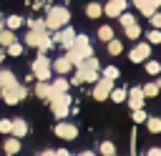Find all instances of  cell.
Segmentation results:
<instances>
[{
  "label": "cell",
  "instance_id": "1",
  "mask_svg": "<svg viewBox=\"0 0 161 156\" xmlns=\"http://www.w3.org/2000/svg\"><path fill=\"white\" fill-rule=\"evenodd\" d=\"M70 23V10L65 5H48L45 10V28L48 30H60Z\"/></svg>",
  "mask_w": 161,
  "mask_h": 156
},
{
  "label": "cell",
  "instance_id": "2",
  "mask_svg": "<svg viewBox=\"0 0 161 156\" xmlns=\"http://www.w3.org/2000/svg\"><path fill=\"white\" fill-rule=\"evenodd\" d=\"M75 75L80 78V83H96L101 78V63H98V58L91 55L83 63H78L75 65Z\"/></svg>",
  "mask_w": 161,
  "mask_h": 156
},
{
  "label": "cell",
  "instance_id": "3",
  "mask_svg": "<svg viewBox=\"0 0 161 156\" xmlns=\"http://www.w3.org/2000/svg\"><path fill=\"white\" fill-rule=\"evenodd\" d=\"M70 93H60V96H55V98H50V111H53V116L58 118V121H63L68 113H70Z\"/></svg>",
  "mask_w": 161,
  "mask_h": 156
},
{
  "label": "cell",
  "instance_id": "4",
  "mask_svg": "<svg viewBox=\"0 0 161 156\" xmlns=\"http://www.w3.org/2000/svg\"><path fill=\"white\" fill-rule=\"evenodd\" d=\"M33 75L38 78V81H50V73H53V68H50V60L45 58V55H38L35 60H33Z\"/></svg>",
  "mask_w": 161,
  "mask_h": 156
},
{
  "label": "cell",
  "instance_id": "5",
  "mask_svg": "<svg viewBox=\"0 0 161 156\" xmlns=\"http://www.w3.org/2000/svg\"><path fill=\"white\" fill-rule=\"evenodd\" d=\"M91 55H93V48H91V45H83V48H75V45H70V48L65 50V58L70 60V65H73V68H75L78 63H83L86 58H91Z\"/></svg>",
  "mask_w": 161,
  "mask_h": 156
},
{
  "label": "cell",
  "instance_id": "6",
  "mask_svg": "<svg viewBox=\"0 0 161 156\" xmlns=\"http://www.w3.org/2000/svg\"><path fill=\"white\" fill-rule=\"evenodd\" d=\"M75 35H78V33H75V30H73L70 25H65V28H60V30H55V35H53V43H58L60 48H65V50H68V48L73 45V40H75Z\"/></svg>",
  "mask_w": 161,
  "mask_h": 156
},
{
  "label": "cell",
  "instance_id": "7",
  "mask_svg": "<svg viewBox=\"0 0 161 156\" xmlns=\"http://www.w3.org/2000/svg\"><path fill=\"white\" fill-rule=\"evenodd\" d=\"M0 91H3V101H5L8 106H15L18 101H23V98L28 96V88L20 86V83H18L15 88H0Z\"/></svg>",
  "mask_w": 161,
  "mask_h": 156
},
{
  "label": "cell",
  "instance_id": "8",
  "mask_svg": "<svg viewBox=\"0 0 161 156\" xmlns=\"http://www.w3.org/2000/svg\"><path fill=\"white\" fill-rule=\"evenodd\" d=\"M151 58V45L143 40V43H136L133 48H131V53H128V60L131 63H143V60H148Z\"/></svg>",
  "mask_w": 161,
  "mask_h": 156
},
{
  "label": "cell",
  "instance_id": "9",
  "mask_svg": "<svg viewBox=\"0 0 161 156\" xmlns=\"http://www.w3.org/2000/svg\"><path fill=\"white\" fill-rule=\"evenodd\" d=\"M111 91H113V81H108V78H98L96 81V86H93V98L96 101H106L108 96H111Z\"/></svg>",
  "mask_w": 161,
  "mask_h": 156
},
{
  "label": "cell",
  "instance_id": "10",
  "mask_svg": "<svg viewBox=\"0 0 161 156\" xmlns=\"http://www.w3.org/2000/svg\"><path fill=\"white\" fill-rule=\"evenodd\" d=\"M131 3L143 18H151L156 10H161V0H131Z\"/></svg>",
  "mask_w": 161,
  "mask_h": 156
},
{
  "label": "cell",
  "instance_id": "11",
  "mask_svg": "<svg viewBox=\"0 0 161 156\" xmlns=\"http://www.w3.org/2000/svg\"><path fill=\"white\" fill-rule=\"evenodd\" d=\"M126 103L131 106V111H138V108H143V103H146V98H143V93H141V86H133V88H128V96H126Z\"/></svg>",
  "mask_w": 161,
  "mask_h": 156
},
{
  "label": "cell",
  "instance_id": "12",
  "mask_svg": "<svg viewBox=\"0 0 161 156\" xmlns=\"http://www.w3.org/2000/svg\"><path fill=\"white\" fill-rule=\"evenodd\" d=\"M126 8H128V0H108V3L103 5V15L118 18L121 13H126Z\"/></svg>",
  "mask_w": 161,
  "mask_h": 156
},
{
  "label": "cell",
  "instance_id": "13",
  "mask_svg": "<svg viewBox=\"0 0 161 156\" xmlns=\"http://www.w3.org/2000/svg\"><path fill=\"white\" fill-rule=\"evenodd\" d=\"M55 136H60V138H65V141H73V138L78 136V128H75L73 123L58 121V123H55Z\"/></svg>",
  "mask_w": 161,
  "mask_h": 156
},
{
  "label": "cell",
  "instance_id": "14",
  "mask_svg": "<svg viewBox=\"0 0 161 156\" xmlns=\"http://www.w3.org/2000/svg\"><path fill=\"white\" fill-rule=\"evenodd\" d=\"M68 88H70V83L65 81V75H58L55 81H50V96H48V101L55 98V96H60V93H68Z\"/></svg>",
  "mask_w": 161,
  "mask_h": 156
},
{
  "label": "cell",
  "instance_id": "15",
  "mask_svg": "<svg viewBox=\"0 0 161 156\" xmlns=\"http://www.w3.org/2000/svg\"><path fill=\"white\" fill-rule=\"evenodd\" d=\"M45 38H48V30H28V33H25V43H28L30 48H38Z\"/></svg>",
  "mask_w": 161,
  "mask_h": 156
},
{
  "label": "cell",
  "instance_id": "16",
  "mask_svg": "<svg viewBox=\"0 0 161 156\" xmlns=\"http://www.w3.org/2000/svg\"><path fill=\"white\" fill-rule=\"evenodd\" d=\"M50 68H53V73H58V75H65V73H70V60L65 58V55H60V58H55L53 63H50Z\"/></svg>",
  "mask_w": 161,
  "mask_h": 156
},
{
  "label": "cell",
  "instance_id": "17",
  "mask_svg": "<svg viewBox=\"0 0 161 156\" xmlns=\"http://www.w3.org/2000/svg\"><path fill=\"white\" fill-rule=\"evenodd\" d=\"M10 133H13L15 138H23V136L28 133V123H25L23 118H13V121H10Z\"/></svg>",
  "mask_w": 161,
  "mask_h": 156
},
{
  "label": "cell",
  "instance_id": "18",
  "mask_svg": "<svg viewBox=\"0 0 161 156\" xmlns=\"http://www.w3.org/2000/svg\"><path fill=\"white\" fill-rule=\"evenodd\" d=\"M18 86V78L13 70H0V88H15Z\"/></svg>",
  "mask_w": 161,
  "mask_h": 156
},
{
  "label": "cell",
  "instance_id": "19",
  "mask_svg": "<svg viewBox=\"0 0 161 156\" xmlns=\"http://www.w3.org/2000/svg\"><path fill=\"white\" fill-rule=\"evenodd\" d=\"M86 15H88L91 20L101 18V15H103V5H101V3H88V5H86Z\"/></svg>",
  "mask_w": 161,
  "mask_h": 156
},
{
  "label": "cell",
  "instance_id": "20",
  "mask_svg": "<svg viewBox=\"0 0 161 156\" xmlns=\"http://www.w3.org/2000/svg\"><path fill=\"white\" fill-rule=\"evenodd\" d=\"M141 93H143V98H156L161 91H158L156 81H151V83H143V86H141Z\"/></svg>",
  "mask_w": 161,
  "mask_h": 156
},
{
  "label": "cell",
  "instance_id": "21",
  "mask_svg": "<svg viewBox=\"0 0 161 156\" xmlns=\"http://www.w3.org/2000/svg\"><path fill=\"white\" fill-rule=\"evenodd\" d=\"M126 96H128V88H123V86H121V88H116V86H113V91H111V96H108V98H111L113 103H126Z\"/></svg>",
  "mask_w": 161,
  "mask_h": 156
},
{
  "label": "cell",
  "instance_id": "22",
  "mask_svg": "<svg viewBox=\"0 0 161 156\" xmlns=\"http://www.w3.org/2000/svg\"><path fill=\"white\" fill-rule=\"evenodd\" d=\"M3 148H5V153L8 156H13V153H18L20 151V138H15V136H10L5 143H3Z\"/></svg>",
  "mask_w": 161,
  "mask_h": 156
},
{
  "label": "cell",
  "instance_id": "23",
  "mask_svg": "<svg viewBox=\"0 0 161 156\" xmlns=\"http://www.w3.org/2000/svg\"><path fill=\"white\" fill-rule=\"evenodd\" d=\"M143 68H146V73H148V75H161V63H158V60H153V58L143 60Z\"/></svg>",
  "mask_w": 161,
  "mask_h": 156
},
{
  "label": "cell",
  "instance_id": "24",
  "mask_svg": "<svg viewBox=\"0 0 161 156\" xmlns=\"http://www.w3.org/2000/svg\"><path fill=\"white\" fill-rule=\"evenodd\" d=\"M35 96L48 101V96H50V83H48V81H38V86H35Z\"/></svg>",
  "mask_w": 161,
  "mask_h": 156
},
{
  "label": "cell",
  "instance_id": "25",
  "mask_svg": "<svg viewBox=\"0 0 161 156\" xmlns=\"http://www.w3.org/2000/svg\"><path fill=\"white\" fill-rule=\"evenodd\" d=\"M146 128L151 133H161V116H148L146 118Z\"/></svg>",
  "mask_w": 161,
  "mask_h": 156
},
{
  "label": "cell",
  "instance_id": "26",
  "mask_svg": "<svg viewBox=\"0 0 161 156\" xmlns=\"http://www.w3.org/2000/svg\"><path fill=\"white\" fill-rule=\"evenodd\" d=\"M123 33H126V38H128V40H138V38H141V25H138V23H133V25L123 28Z\"/></svg>",
  "mask_w": 161,
  "mask_h": 156
},
{
  "label": "cell",
  "instance_id": "27",
  "mask_svg": "<svg viewBox=\"0 0 161 156\" xmlns=\"http://www.w3.org/2000/svg\"><path fill=\"white\" fill-rule=\"evenodd\" d=\"M146 43L148 45H161V30H156V28L146 30Z\"/></svg>",
  "mask_w": 161,
  "mask_h": 156
},
{
  "label": "cell",
  "instance_id": "28",
  "mask_svg": "<svg viewBox=\"0 0 161 156\" xmlns=\"http://www.w3.org/2000/svg\"><path fill=\"white\" fill-rule=\"evenodd\" d=\"M98 38H101L103 43L113 40V38H116V35H113V28H111V25H101V28H98Z\"/></svg>",
  "mask_w": 161,
  "mask_h": 156
},
{
  "label": "cell",
  "instance_id": "29",
  "mask_svg": "<svg viewBox=\"0 0 161 156\" xmlns=\"http://www.w3.org/2000/svg\"><path fill=\"white\" fill-rule=\"evenodd\" d=\"M121 53H123V43H121L118 38L108 40V55H121Z\"/></svg>",
  "mask_w": 161,
  "mask_h": 156
},
{
  "label": "cell",
  "instance_id": "30",
  "mask_svg": "<svg viewBox=\"0 0 161 156\" xmlns=\"http://www.w3.org/2000/svg\"><path fill=\"white\" fill-rule=\"evenodd\" d=\"M118 23H121L123 28H128V25H133V23H138V20H136V15H133V13H128V10H126V13H121V15H118Z\"/></svg>",
  "mask_w": 161,
  "mask_h": 156
},
{
  "label": "cell",
  "instance_id": "31",
  "mask_svg": "<svg viewBox=\"0 0 161 156\" xmlns=\"http://www.w3.org/2000/svg\"><path fill=\"white\" fill-rule=\"evenodd\" d=\"M101 75H103V78H108V81H116V78L121 75V70H118L116 65H106V68L101 70Z\"/></svg>",
  "mask_w": 161,
  "mask_h": 156
},
{
  "label": "cell",
  "instance_id": "32",
  "mask_svg": "<svg viewBox=\"0 0 161 156\" xmlns=\"http://www.w3.org/2000/svg\"><path fill=\"white\" fill-rule=\"evenodd\" d=\"M98 151H101V156H111V153H116V146H113V141H101Z\"/></svg>",
  "mask_w": 161,
  "mask_h": 156
},
{
  "label": "cell",
  "instance_id": "33",
  "mask_svg": "<svg viewBox=\"0 0 161 156\" xmlns=\"http://www.w3.org/2000/svg\"><path fill=\"white\" fill-rule=\"evenodd\" d=\"M10 43H15V30H0V45H10Z\"/></svg>",
  "mask_w": 161,
  "mask_h": 156
},
{
  "label": "cell",
  "instance_id": "34",
  "mask_svg": "<svg viewBox=\"0 0 161 156\" xmlns=\"http://www.w3.org/2000/svg\"><path fill=\"white\" fill-rule=\"evenodd\" d=\"M5 25H8V30H15V28L23 25V18H20V15H10V18L5 20Z\"/></svg>",
  "mask_w": 161,
  "mask_h": 156
},
{
  "label": "cell",
  "instance_id": "35",
  "mask_svg": "<svg viewBox=\"0 0 161 156\" xmlns=\"http://www.w3.org/2000/svg\"><path fill=\"white\" fill-rule=\"evenodd\" d=\"M131 118H133V123H146L148 113H146L143 108H138V111H133V113H131Z\"/></svg>",
  "mask_w": 161,
  "mask_h": 156
},
{
  "label": "cell",
  "instance_id": "36",
  "mask_svg": "<svg viewBox=\"0 0 161 156\" xmlns=\"http://www.w3.org/2000/svg\"><path fill=\"white\" fill-rule=\"evenodd\" d=\"M8 53H10L13 58H18V55H23V45H20V43L15 40V43H10V45H8Z\"/></svg>",
  "mask_w": 161,
  "mask_h": 156
},
{
  "label": "cell",
  "instance_id": "37",
  "mask_svg": "<svg viewBox=\"0 0 161 156\" xmlns=\"http://www.w3.org/2000/svg\"><path fill=\"white\" fill-rule=\"evenodd\" d=\"M148 23H151V28H156V30H161V10H156L151 18H148Z\"/></svg>",
  "mask_w": 161,
  "mask_h": 156
},
{
  "label": "cell",
  "instance_id": "38",
  "mask_svg": "<svg viewBox=\"0 0 161 156\" xmlns=\"http://www.w3.org/2000/svg\"><path fill=\"white\" fill-rule=\"evenodd\" d=\"M28 28H30V30H48V28H45V20H38V18H35V20H30V23H28Z\"/></svg>",
  "mask_w": 161,
  "mask_h": 156
},
{
  "label": "cell",
  "instance_id": "39",
  "mask_svg": "<svg viewBox=\"0 0 161 156\" xmlns=\"http://www.w3.org/2000/svg\"><path fill=\"white\" fill-rule=\"evenodd\" d=\"M73 45H75V48H83V45H91V40H88V35H83V33H80V35H75Z\"/></svg>",
  "mask_w": 161,
  "mask_h": 156
},
{
  "label": "cell",
  "instance_id": "40",
  "mask_svg": "<svg viewBox=\"0 0 161 156\" xmlns=\"http://www.w3.org/2000/svg\"><path fill=\"white\" fill-rule=\"evenodd\" d=\"M0 133H10V118H0Z\"/></svg>",
  "mask_w": 161,
  "mask_h": 156
},
{
  "label": "cell",
  "instance_id": "41",
  "mask_svg": "<svg viewBox=\"0 0 161 156\" xmlns=\"http://www.w3.org/2000/svg\"><path fill=\"white\" fill-rule=\"evenodd\" d=\"M146 156H161V148H158V146H151V148L146 151Z\"/></svg>",
  "mask_w": 161,
  "mask_h": 156
},
{
  "label": "cell",
  "instance_id": "42",
  "mask_svg": "<svg viewBox=\"0 0 161 156\" xmlns=\"http://www.w3.org/2000/svg\"><path fill=\"white\" fill-rule=\"evenodd\" d=\"M55 156H70V151H68V148H58V151H55Z\"/></svg>",
  "mask_w": 161,
  "mask_h": 156
},
{
  "label": "cell",
  "instance_id": "43",
  "mask_svg": "<svg viewBox=\"0 0 161 156\" xmlns=\"http://www.w3.org/2000/svg\"><path fill=\"white\" fill-rule=\"evenodd\" d=\"M38 156H55V151H50V148H48V151H40Z\"/></svg>",
  "mask_w": 161,
  "mask_h": 156
},
{
  "label": "cell",
  "instance_id": "44",
  "mask_svg": "<svg viewBox=\"0 0 161 156\" xmlns=\"http://www.w3.org/2000/svg\"><path fill=\"white\" fill-rule=\"evenodd\" d=\"M78 156H96V151H83V153H78Z\"/></svg>",
  "mask_w": 161,
  "mask_h": 156
},
{
  "label": "cell",
  "instance_id": "45",
  "mask_svg": "<svg viewBox=\"0 0 161 156\" xmlns=\"http://www.w3.org/2000/svg\"><path fill=\"white\" fill-rule=\"evenodd\" d=\"M156 86H158V91H161V75H158V81H156Z\"/></svg>",
  "mask_w": 161,
  "mask_h": 156
},
{
  "label": "cell",
  "instance_id": "46",
  "mask_svg": "<svg viewBox=\"0 0 161 156\" xmlns=\"http://www.w3.org/2000/svg\"><path fill=\"white\" fill-rule=\"evenodd\" d=\"M3 58H5V50H0V60H3Z\"/></svg>",
  "mask_w": 161,
  "mask_h": 156
},
{
  "label": "cell",
  "instance_id": "47",
  "mask_svg": "<svg viewBox=\"0 0 161 156\" xmlns=\"http://www.w3.org/2000/svg\"><path fill=\"white\" fill-rule=\"evenodd\" d=\"M0 30H5V23H3V20H0Z\"/></svg>",
  "mask_w": 161,
  "mask_h": 156
},
{
  "label": "cell",
  "instance_id": "48",
  "mask_svg": "<svg viewBox=\"0 0 161 156\" xmlns=\"http://www.w3.org/2000/svg\"><path fill=\"white\" fill-rule=\"evenodd\" d=\"M111 156H118V153H111Z\"/></svg>",
  "mask_w": 161,
  "mask_h": 156
},
{
  "label": "cell",
  "instance_id": "49",
  "mask_svg": "<svg viewBox=\"0 0 161 156\" xmlns=\"http://www.w3.org/2000/svg\"><path fill=\"white\" fill-rule=\"evenodd\" d=\"M133 156H138V153H133Z\"/></svg>",
  "mask_w": 161,
  "mask_h": 156
}]
</instances>
